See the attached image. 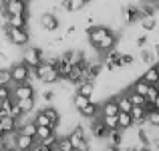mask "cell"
<instances>
[{"label": "cell", "mask_w": 159, "mask_h": 151, "mask_svg": "<svg viewBox=\"0 0 159 151\" xmlns=\"http://www.w3.org/2000/svg\"><path fill=\"white\" fill-rule=\"evenodd\" d=\"M12 105H14V99H12V97H8V99H2V101H0V109L4 111V115H8V113H10Z\"/></svg>", "instance_id": "cell-37"}, {"label": "cell", "mask_w": 159, "mask_h": 151, "mask_svg": "<svg viewBox=\"0 0 159 151\" xmlns=\"http://www.w3.org/2000/svg\"><path fill=\"white\" fill-rule=\"evenodd\" d=\"M54 129L52 127H48V125H36V141H44V139H48L51 135H54Z\"/></svg>", "instance_id": "cell-23"}, {"label": "cell", "mask_w": 159, "mask_h": 151, "mask_svg": "<svg viewBox=\"0 0 159 151\" xmlns=\"http://www.w3.org/2000/svg\"><path fill=\"white\" fill-rule=\"evenodd\" d=\"M95 91H97V81H83L81 85H77L75 93H81V95H85V97H91V99H93Z\"/></svg>", "instance_id": "cell-14"}, {"label": "cell", "mask_w": 159, "mask_h": 151, "mask_svg": "<svg viewBox=\"0 0 159 151\" xmlns=\"http://www.w3.org/2000/svg\"><path fill=\"white\" fill-rule=\"evenodd\" d=\"M121 151H137V149H135V145H131V147H125V149H121Z\"/></svg>", "instance_id": "cell-44"}, {"label": "cell", "mask_w": 159, "mask_h": 151, "mask_svg": "<svg viewBox=\"0 0 159 151\" xmlns=\"http://www.w3.org/2000/svg\"><path fill=\"white\" fill-rule=\"evenodd\" d=\"M141 79L147 81L149 85H159V75H157V62L155 65H149L147 69L141 73Z\"/></svg>", "instance_id": "cell-16"}, {"label": "cell", "mask_w": 159, "mask_h": 151, "mask_svg": "<svg viewBox=\"0 0 159 151\" xmlns=\"http://www.w3.org/2000/svg\"><path fill=\"white\" fill-rule=\"evenodd\" d=\"M157 97H159V85H149V91H147V95H145L147 103L153 105V101H155Z\"/></svg>", "instance_id": "cell-36"}, {"label": "cell", "mask_w": 159, "mask_h": 151, "mask_svg": "<svg viewBox=\"0 0 159 151\" xmlns=\"http://www.w3.org/2000/svg\"><path fill=\"white\" fill-rule=\"evenodd\" d=\"M89 4H87V0H70L69 2V10L66 12H81L83 8H87Z\"/></svg>", "instance_id": "cell-34"}, {"label": "cell", "mask_w": 159, "mask_h": 151, "mask_svg": "<svg viewBox=\"0 0 159 151\" xmlns=\"http://www.w3.org/2000/svg\"><path fill=\"white\" fill-rule=\"evenodd\" d=\"M141 16L143 14H141V8L137 2H127L119 8V18L123 24H135V22H139Z\"/></svg>", "instance_id": "cell-4"}, {"label": "cell", "mask_w": 159, "mask_h": 151, "mask_svg": "<svg viewBox=\"0 0 159 151\" xmlns=\"http://www.w3.org/2000/svg\"><path fill=\"white\" fill-rule=\"evenodd\" d=\"M2 10L6 12V14H30L26 0H8Z\"/></svg>", "instance_id": "cell-9"}, {"label": "cell", "mask_w": 159, "mask_h": 151, "mask_svg": "<svg viewBox=\"0 0 159 151\" xmlns=\"http://www.w3.org/2000/svg\"><path fill=\"white\" fill-rule=\"evenodd\" d=\"M14 101H16V99H14ZM16 103L20 105V109H22V111L26 113V115H28V113H32V111H34V109H36V97H28V99H18V101H16Z\"/></svg>", "instance_id": "cell-25"}, {"label": "cell", "mask_w": 159, "mask_h": 151, "mask_svg": "<svg viewBox=\"0 0 159 151\" xmlns=\"http://www.w3.org/2000/svg\"><path fill=\"white\" fill-rule=\"evenodd\" d=\"M133 65H135V57H133L131 53H121V57H119V66L121 69H131Z\"/></svg>", "instance_id": "cell-29"}, {"label": "cell", "mask_w": 159, "mask_h": 151, "mask_svg": "<svg viewBox=\"0 0 159 151\" xmlns=\"http://www.w3.org/2000/svg\"><path fill=\"white\" fill-rule=\"evenodd\" d=\"M0 127L4 129V133H16V131H18V119L6 115L2 121H0Z\"/></svg>", "instance_id": "cell-22"}, {"label": "cell", "mask_w": 159, "mask_h": 151, "mask_svg": "<svg viewBox=\"0 0 159 151\" xmlns=\"http://www.w3.org/2000/svg\"><path fill=\"white\" fill-rule=\"evenodd\" d=\"M10 77H12V85L28 83L32 79V69H28V65H24L22 61H16L14 65H10Z\"/></svg>", "instance_id": "cell-5"}, {"label": "cell", "mask_w": 159, "mask_h": 151, "mask_svg": "<svg viewBox=\"0 0 159 151\" xmlns=\"http://www.w3.org/2000/svg\"><path fill=\"white\" fill-rule=\"evenodd\" d=\"M137 4H151V6H155V4H157V0H139ZM155 10H157V8H155Z\"/></svg>", "instance_id": "cell-42"}, {"label": "cell", "mask_w": 159, "mask_h": 151, "mask_svg": "<svg viewBox=\"0 0 159 151\" xmlns=\"http://www.w3.org/2000/svg\"><path fill=\"white\" fill-rule=\"evenodd\" d=\"M157 75H159V62H157Z\"/></svg>", "instance_id": "cell-46"}, {"label": "cell", "mask_w": 159, "mask_h": 151, "mask_svg": "<svg viewBox=\"0 0 159 151\" xmlns=\"http://www.w3.org/2000/svg\"><path fill=\"white\" fill-rule=\"evenodd\" d=\"M20 61L24 65H28V69H36L40 62L44 61V50L43 47H24L22 48V54H20Z\"/></svg>", "instance_id": "cell-3"}, {"label": "cell", "mask_w": 159, "mask_h": 151, "mask_svg": "<svg viewBox=\"0 0 159 151\" xmlns=\"http://www.w3.org/2000/svg\"><path fill=\"white\" fill-rule=\"evenodd\" d=\"M57 151H75L73 143H70L69 135H58L57 139Z\"/></svg>", "instance_id": "cell-27"}, {"label": "cell", "mask_w": 159, "mask_h": 151, "mask_svg": "<svg viewBox=\"0 0 159 151\" xmlns=\"http://www.w3.org/2000/svg\"><path fill=\"white\" fill-rule=\"evenodd\" d=\"M141 50V54H139V58H141V62H143V65H155V62H157V58H155V54H153V50L151 48H147V47H145V48H139Z\"/></svg>", "instance_id": "cell-26"}, {"label": "cell", "mask_w": 159, "mask_h": 151, "mask_svg": "<svg viewBox=\"0 0 159 151\" xmlns=\"http://www.w3.org/2000/svg\"><path fill=\"white\" fill-rule=\"evenodd\" d=\"M147 43H149V34H147V32H145V34L135 36V47L137 48H145V47H147Z\"/></svg>", "instance_id": "cell-38"}, {"label": "cell", "mask_w": 159, "mask_h": 151, "mask_svg": "<svg viewBox=\"0 0 159 151\" xmlns=\"http://www.w3.org/2000/svg\"><path fill=\"white\" fill-rule=\"evenodd\" d=\"M131 117H133V123L137 125V127H141V125H147V111H145V107H133L131 111Z\"/></svg>", "instance_id": "cell-15"}, {"label": "cell", "mask_w": 159, "mask_h": 151, "mask_svg": "<svg viewBox=\"0 0 159 151\" xmlns=\"http://www.w3.org/2000/svg\"><path fill=\"white\" fill-rule=\"evenodd\" d=\"M139 26L143 28L145 32H153L157 28V16L155 14H145L139 18Z\"/></svg>", "instance_id": "cell-18"}, {"label": "cell", "mask_w": 159, "mask_h": 151, "mask_svg": "<svg viewBox=\"0 0 159 151\" xmlns=\"http://www.w3.org/2000/svg\"><path fill=\"white\" fill-rule=\"evenodd\" d=\"M4 117H6V115H4V111H2V109H0V121H2Z\"/></svg>", "instance_id": "cell-45"}, {"label": "cell", "mask_w": 159, "mask_h": 151, "mask_svg": "<svg viewBox=\"0 0 159 151\" xmlns=\"http://www.w3.org/2000/svg\"><path fill=\"white\" fill-rule=\"evenodd\" d=\"M147 125L153 127V129H159V109L147 111Z\"/></svg>", "instance_id": "cell-31"}, {"label": "cell", "mask_w": 159, "mask_h": 151, "mask_svg": "<svg viewBox=\"0 0 159 151\" xmlns=\"http://www.w3.org/2000/svg\"><path fill=\"white\" fill-rule=\"evenodd\" d=\"M115 101H117V105H119V111L129 113L133 109V103H131V99H129V95L125 93V91H121L119 95H115Z\"/></svg>", "instance_id": "cell-20"}, {"label": "cell", "mask_w": 159, "mask_h": 151, "mask_svg": "<svg viewBox=\"0 0 159 151\" xmlns=\"http://www.w3.org/2000/svg\"><path fill=\"white\" fill-rule=\"evenodd\" d=\"M32 121H34L36 125H48V127H52L51 119H48V117H47V113H44L43 109H39V111L34 113V117H32ZM52 129H54V127H52ZM54 131H57V129H54Z\"/></svg>", "instance_id": "cell-30"}, {"label": "cell", "mask_w": 159, "mask_h": 151, "mask_svg": "<svg viewBox=\"0 0 159 151\" xmlns=\"http://www.w3.org/2000/svg\"><path fill=\"white\" fill-rule=\"evenodd\" d=\"M99 105H101V115H117L119 113V105H117L115 97H109Z\"/></svg>", "instance_id": "cell-17"}, {"label": "cell", "mask_w": 159, "mask_h": 151, "mask_svg": "<svg viewBox=\"0 0 159 151\" xmlns=\"http://www.w3.org/2000/svg\"><path fill=\"white\" fill-rule=\"evenodd\" d=\"M30 151H57V149H54V147H48V145L39 143V141H36V145H34V147H32Z\"/></svg>", "instance_id": "cell-40"}, {"label": "cell", "mask_w": 159, "mask_h": 151, "mask_svg": "<svg viewBox=\"0 0 159 151\" xmlns=\"http://www.w3.org/2000/svg\"><path fill=\"white\" fill-rule=\"evenodd\" d=\"M101 151H121V149H119V147H113V145H105Z\"/></svg>", "instance_id": "cell-43"}, {"label": "cell", "mask_w": 159, "mask_h": 151, "mask_svg": "<svg viewBox=\"0 0 159 151\" xmlns=\"http://www.w3.org/2000/svg\"><path fill=\"white\" fill-rule=\"evenodd\" d=\"M0 85H12L10 66H0Z\"/></svg>", "instance_id": "cell-35"}, {"label": "cell", "mask_w": 159, "mask_h": 151, "mask_svg": "<svg viewBox=\"0 0 159 151\" xmlns=\"http://www.w3.org/2000/svg\"><path fill=\"white\" fill-rule=\"evenodd\" d=\"M89 121H91V123H89L91 135H93L95 139H99V141H105L107 135H109V129L105 127V123L101 121V117H95V119H89Z\"/></svg>", "instance_id": "cell-8"}, {"label": "cell", "mask_w": 159, "mask_h": 151, "mask_svg": "<svg viewBox=\"0 0 159 151\" xmlns=\"http://www.w3.org/2000/svg\"><path fill=\"white\" fill-rule=\"evenodd\" d=\"M157 34H159V26H157Z\"/></svg>", "instance_id": "cell-48"}, {"label": "cell", "mask_w": 159, "mask_h": 151, "mask_svg": "<svg viewBox=\"0 0 159 151\" xmlns=\"http://www.w3.org/2000/svg\"><path fill=\"white\" fill-rule=\"evenodd\" d=\"M125 93L129 95V99H131V103H133V107H145V103H147V99L143 97V95H139V93H135V91H131V89H125Z\"/></svg>", "instance_id": "cell-28"}, {"label": "cell", "mask_w": 159, "mask_h": 151, "mask_svg": "<svg viewBox=\"0 0 159 151\" xmlns=\"http://www.w3.org/2000/svg\"><path fill=\"white\" fill-rule=\"evenodd\" d=\"M43 111L47 113V117H48V119H51L52 127L57 129V127H58V123H61V117H62V113L58 111V109L54 107V105H44V107H43Z\"/></svg>", "instance_id": "cell-19"}, {"label": "cell", "mask_w": 159, "mask_h": 151, "mask_svg": "<svg viewBox=\"0 0 159 151\" xmlns=\"http://www.w3.org/2000/svg\"><path fill=\"white\" fill-rule=\"evenodd\" d=\"M58 26H61V20H58V16L54 14V12L51 10H43L39 14V28L40 30H44V32H57L58 30Z\"/></svg>", "instance_id": "cell-6"}, {"label": "cell", "mask_w": 159, "mask_h": 151, "mask_svg": "<svg viewBox=\"0 0 159 151\" xmlns=\"http://www.w3.org/2000/svg\"><path fill=\"white\" fill-rule=\"evenodd\" d=\"M28 97H36V89L30 81L28 83H20V85L12 87V99H28Z\"/></svg>", "instance_id": "cell-7"}, {"label": "cell", "mask_w": 159, "mask_h": 151, "mask_svg": "<svg viewBox=\"0 0 159 151\" xmlns=\"http://www.w3.org/2000/svg\"><path fill=\"white\" fill-rule=\"evenodd\" d=\"M26 2H28V4H30V2H32V0H26Z\"/></svg>", "instance_id": "cell-47"}, {"label": "cell", "mask_w": 159, "mask_h": 151, "mask_svg": "<svg viewBox=\"0 0 159 151\" xmlns=\"http://www.w3.org/2000/svg\"><path fill=\"white\" fill-rule=\"evenodd\" d=\"M66 135H69L75 151H91V141H89V135H87V129L81 123H77Z\"/></svg>", "instance_id": "cell-2"}, {"label": "cell", "mask_w": 159, "mask_h": 151, "mask_svg": "<svg viewBox=\"0 0 159 151\" xmlns=\"http://www.w3.org/2000/svg\"><path fill=\"white\" fill-rule=\"evenodd\" d=\"M34 145H36L34 137L24 135V133L16 131V135H14V147H16V151H30Z\"/></svg>", "instance_id": "cell-10"}, {"label": "cell", "mask_w": 159, "mask_h": 151, "mask_svg": "<svg viewBox=\"0 0 159 151\" xmlns=\"http://www.w3.org/2000/svg\"><path fill=\"white\" fill-rule=\"evenodd\" d=\"M12 97V85H0V101Z\"/></svg>", "instance_id": "cell-39"}, {"label": "cell", "mask_w": 159, "mask_h": 151, "mask_svg": "<svg viewBox=\"0 0 159 151\" xmlns=\"http://www.w3.org/2000/svg\"><path fill=\"white\" fill-rule=\"evenodd\" d=\"M91 97H85V95H81V93H73V99H70V105H73V109L75 111H81V109H85L87 105L91 103Z\"/></svg>", "instance_id": "cell-21"}, {"label": "cell", "mask_w": 159, "mask_h": 151, "mask_svg": "<svg viewBox=\"0 0 159 151\" xmlns=\"http://www.w3.org/2000/svg\"><path fill=\"white\" fill-rule=\"evenodd\" d=\"M0 30H2V36L16 48H24L30 44L32 36H30V30L28 28H14L10 26L8 22H2L0 24Z\"/></svg>", "instance_id": "cell-1"}, {"label": "cell", "mask_w": 159, "mask_h": 151, "mask_svg": "<svg viewBox=\"0 0 159 151\" xmlns=\"http://www.w3.org/2000/svg\"><path fill=\"white\" fill-rule=\"evenodd\" d=\"M117 123H119V129H121V131H129V129L135 127L131 113H125V111H119V113H117Z\"/></svg>", "instance_id": "cell-13"}, {"label": "cell", "mask_w": 159, "mask_h": 151, "mask_svg": "<svg viewBox=\"0 0 159 151\" xmlns=\"http://www.w3.org/2000/svg\"><path fill=\"white\" fill-rule=\"evenodd\" d=\"M40 99H43L44 105H52L54 99H57V91L54 89H47V91H40Z\"/></svg>", "instance_id": "cell-33"}, {"label": "cell", "mask_w": 159, "mask_h": 151, "mask_svg": "<svg viewBox=\"0 0 159 151\" xmlns=\"http://www.w3.org/2000/svg\"><path fill=\"white\" fill-rule=\"evenodd\" d=\"M107 145H113V147H119L125 143V131H121V129H113V131H109L107 135Z\"/></svg>", "instance_id": "cell-12"}, {"label": "cell", "mask_w": 159, "mask_h": 151, "mask_svg": "<svg viewBox=\"0 0 159 151\" xmlns=\"http://www.w3.org/2000/svg\"><path fill=\"white\" fill-rule=\"evenodd\" d=\"M135 149H137V151H153L149 143H137V145H135Z\"/></svg>", "instance_id": "cell-41"}, {"label": "cell", "mask_w": 159, "mask_h": 151, "mask_svg": "<svg viewBox=\"0 0 159 151\" xmlns=\"http://www.w3.org/2000/svg\"><path fill=\"white\" fill-rule=\"evenodd\" d=\"M129 89H131V91H135V93H139V95H143V97H145V95H147V91H149V83H147V81H143L141 77H137L135 81H133V85L129 87Z\"/></svg>", "instance_id": "cell-24"}, {"label": "cell", "mask_w": 159, "mask_h": 151, "mask_svg": "<svg viewBox=\"0 0 159 151\" xmlns=\"http://www.w3.org/2000/svg\"><path fill=\"white\" fill-rule=\"evenodd\" d=\"M77 113L83 117V119H95V117H101V105L95 103V101H91L85 109H81V111H77Z\"/></svg>", "instance_id": "cell-11"}, {"label": "cell", "mask_w": 159, "mask_h": 151, "mask_svg": "<svg viewBox=\"0 0 159 151\" xmlns=\"http://www.w3.org/2000/svg\"><path fill=\"white\" fill-rule=\"evenodd\" d=\"M101 121L105 123V127L109 131L113 129H119V123H117V115H101Z\"/></svg>", "instance_id": "cell-32"}]
</instances>
